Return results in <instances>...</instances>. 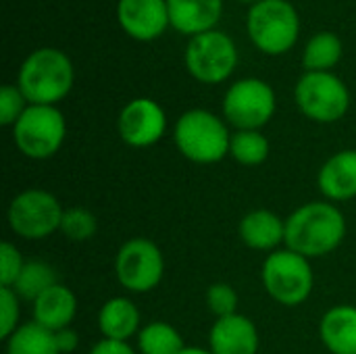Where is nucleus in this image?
<instances>
[{
	"instance_id": "1",
	"label": "nucleus",
	"mask_w": 356,
	"mask_h": 354,
	"mask_svg": "<svg viewBox=\"0 0 356 354\" xmlns=\"http://www.w3.org/2000/svg\"><path fill=\"white\" fill-rule=\"evenodd\" d=\"M346 217L330 200H313L286 217V248L313 261L338 250L346 238Z\"/></svg>"
},
{
	"instance_id": "2",
	"label": "nucleus",
	"mask_w": 356,
	"mask_h": 354,
	"mask_svg": "<svg viewBox=\"0 0 356 354\" xmlns=\"http://www.w3.org/2000/svg\"><path fill=\"white\" fill-rule=\"evenodd\" d=\"M75 83V69L67 52L42 46L29 52L17 73V88L29 104L56 106L65 100Z\"/></svg>"
},
{
	"instance_id": "3",
	"label": "nucleus",
	"mask_w": 356,
	"mask_h": 354,
	"mask_svg": "<svg viewBox=\"0 0 356 354\" xmlns=\"http://www.w3.org/2000/svg\"><path fill=\"white\" fill-rule=\"evenodd\" d=\"M232 134L227 121L209 108H190L173 125L177 152L196 165H215L229 156Z\"/></svg>"
},
{
	"instance_id": "4",
	"label": "nucleus",
	"mask_w": 356,
	"mask_h": 354,
	"mask_svg": "<svg viewBox=\"0 0 356 354\" xmlns=\"http://www.w3.org/2000/svg\"><path fill=\"white\" fill-rule=\"evenodd\" d=\"M246 33L267 56L288 54L300 38V15L290 0H259L246 13Z\"/></svg>"
},
{
	"instance_id": "5",
	"label": "nucleus",
	"mask_w": 356,
	"mask_h": 354,
	"mask_svg": "<svg viewBox=\"0 0 356 354\" xmlns=\"http://www.w3.org/2000/svg\"><path fill=\"white\" fill-rule=\"evenodd\" d=\"M261 282L269 298L282 307L305 305L315 290V271L311 261L292 252L290 248H280L263 261Z\"/></svg>"
},
{
	"instance_id": "6",
	"label": "nucleus",
	"mask_w": 356,
	"mask_h": 354,
	"mask_svg": "<svg viewBox=\"0 0 356 354\" xmlns=\"http://www.w3.org/2000/svg\"><path fill=\"white\" fill-rule=\"evenodd\" d=\"M298 111L315 123H336L350 111V90L334 71H305L294 86Z\"/></svg>"
},
{
	"instance_id": "7",
	"label": "nucleus",
	"mask_w": 356,
	"mask_h": 354,
	"mask_svg": "<svg viewBox=\"0 0 356 354\" xmlns=\"http://www.w3.org/2000/svg\"><path fill=\"white\" fill-rule=\"evenodd\" d=\"M67 140V119L58 106L29 104L13 125L17 150L31 161L52 159Z\"/></svg>"
},
{
	"instance_id": "8",
	"label": "nucleus",
	"mask_w": 356,
	"mask_h": 354,
	"mask_svg": "<svg viewBox=\"0 0 356 354\" xmlns=\"http://www.w3.org/2000/svg\"><path fill=\"white\" fill-rule=\"evenodd\" d=\"M238 58L236 42L221 29H211L190 38L184 50L188 73L204 86L227 81L238 67Z\"/></svg>"
},
{
	"instance_id": "9",
	"label": "nucleus",
	"mask_w": 356,
	"mask_h": 354,
	"mask_svg": "<svg viewBox=\"0 0 356 354\" xmlns=\"http://www.w3.org/2000/svg\"><path fill=\"white\" fill-rule=\"evenodd\" d=\"M223 119L236 129H263L277 111V96L271 83L261 77L236 79L221 102Z\"/></svg>"
},
{
	"instance_id": "10",
	"label": "nucleus",
	"mask_w": 356,
	"mask_h": 354,
	"mask_svg": "<svg viewBox=\"0 0 356 354\" xmlns=\"http://www.w3.org/2000/svg\"><path fill=\"white\" fill-rule=\"evenodd\" d=\"M63 204L54 194L42 188H29L19 192L6 211L8 227L23 240H44L60 230Z\"/></svg>"
},
{
	"instance_id": "11",
	"label": "nucleus",
	"mask_w": 356,
	"mask_h": 354,
	"mask_svg": "<svg viewBox=\"0 0 356 354\" xmlns=\"http://www.w3.org/2000/svg\"><path fill=\"white\" fill-rule=\"evenodd\" d=\"M115 277L131 294H148L165 277L163 250L148 238L127 240L115 255Z\"/></svg>"
},
{
	"instance_id": "12",
	"label": "nucleus",
	"mask_w": 356,
	"mask_h": 354,
	"mask_svg": "<svg viewBox=\"0 0 356 354\" xmlns=\"http://www.w3.org/2000/svg\"><path fill=\"white\" fill-rule=\"evenodd\" d=\"M117 134L131 148H150L167 134V113L152 98H134L119 111Z\"/></svg>"
},
{
	"instance_id": "13",
	"label": "nucleus",
	"mask_w": 356,
	"mask_h": 354,
	"mask_svg": "<svg viewBox=\"0 0 356 354\" xmlns=\"http://www.w3.org/2000/svg\"><path fill=\"white\" fill-rule=\"evenodd\" d=\"M117 23L136 42L159 40L171 27L167 0H117Z\"/></svg>"
},
{
	"instance_id": "14",
	"label": "nucleus",
	"mask_w": 356,
	"mask_h": 354,
	"mask_svg": "<svg viewBox=\"0 0 356 354\" xmlns=\"http://www.w3.org/2000/svg\"><path fill=\"white\" fill-rule=\"evenodd\" d=\"M259 330L242 313L215 319L209 332V351L213 354H259Z\"/></svg>"
},
{
	"instance_id": "15",
	"label": "nucleus",
	"mask_w": 356,
	"mask_h": 354,
	"mask_svg": "<svg viewBox=\"0 0 356 354\" xmlns=\"http://www.w3.org/2000/svg\"><path fill=\"white\" fill-rule=\"evenodd\" d=\"M171 27L188 38L217 29L223 17V0H167Z\"/></svg>"
},
{
	"instance_id": "16",
	"label": "nucleus",
	"mask_w": 356,
	"mask_h": 354,
	"mask_svg": "<svg viewBox=\"0 0 356 354\" xmlns=\"http://www.w3.org/2000/svg\"><path fill=\"white\" fill-rule=\"evenodd\" d=\"M317 186L323 198L334 204L356 198V150L332 154L317 173Z\"/></svg>"
},
{
	"instance_id": "17",
	"label": "nucleus",
	"mask_w": 356,
	"mask_h": 354,
	"mask_svg": "<svg viewBox=\"0 0 356 354\" xmlns=\"http://www.w3.org/2000/svg\"><path fill=\"white\" fill-rule=\"evenodd\" d=\"M240 240L259 252H275L286 244V219L269 209H257L240 219Z\"/></svg>"
},
{
	"instance_id": "18",
	"label": "nucleus",
	"mask_w": 356,
	"mask_h": 354,
	"mask_svg": "<svg viewBox=\"0 0 356 354\" xmlns=\"http://www.w3.org/2000/svg\"><path fill=\"white\" fill-rule=\"evenodd\" d=\"M98 330L104 340L129 342L142 330V315L138 305L127 296L108 298L98 311Z\"/></svg>"
},
{
	"instance_id": "19",
	"label": "nucleus",
	"mask_w": 356,
	"mask_h": 354,
	"mask_svg": "<svg viewBox=\"0 0 356 354\" xmlns=\"http://www.w3.org/2000/svg\"><path fill=\"white\" fill-rule=\"evenodd\" d=\"M31 307H33V321L50 332H60L71 328L77 315V298L73 290L60 282L48 288Z\"/></svg>"
},
{
	"instance_id": "20",
	"label": "nucleus",
	"mask_w": 356,
	"mask_h": 354,
	"mask_svg": "<svg viewBox=\"0 0 356 354\" xmlns=\"http://www.w3.org/2000/svg\"><path fill=\"white\" fill-rule=\"evenodd\" d=\"M319 338L332 354H356V307L336 305L319 321Z\"/></svg>"
},
{
	"instance_id": "21",
	"label": "nucleus",
	"mask_w": 356,
	"mask_h": 354,
	"mask_svg": "<svg viewBox=\"0 0 356 354\" xmlns=\"http://www.w3.org/2000/svg\"><path fill=\"white\" fill-rule=\"evenodd\" d=\"M344 56V44L334 31H317L302 50L305 71H334Z\"/></svg>"
},
{
	"instance_id": "22",
	"label": "nucleus",
	"mask_w": 356,
	"mask_h": 354,
	"mask_svg": "<svg viewBox=\"0 0 356 354\" xmlns=\"http://www.w3.org/2000/svg\"><path fill=\"white\" fill-rule=\"evenodd\" d=\"M6 342V354H60L56 334L35 321L21 323Z\"/></svg>"
},
{
	"instance_id": "23",
	"label": "nucleus",
	"mask_w": 356,
	"mask_h": 354,
	"mask_svg": "<svg viewBox=\"0 0 356 354\" xmlns=\"http://www.w3.org/2000/svg\"><path fill=\"white\" fill-rule=\"evenodd\" d=\"M186 346L179 330L167 321H150L136 338V351L140 354H181Z\"/></svg>"
},
{
	"instance_id": "24",
	"label": "nucleus",
	"mask_w": 356,
	"mask_h": 354,
	"mask_svg": "<svg viewBox=\"0 0 356 354\" xmlns=\"http://www.w3.org/2000/svg\"><path fill=\"white\" fill-rule=\"evenodd\" d=\"M54 284H58V275L54 271V267L46 261H27L21 275L17 277L13 290L21 300L27 303H35L48 288H52Z\"/></svg>"
},
{
	"instance_id": "25",
	"label": "nucleus",
	"mask_w": 356,
	"mask_h": 354,
	"mask_svg": "<svg viewBox=\"0 0 356 354\" xmlns=\"http://www.w3.org/2000/svg\"><path fill=\"white\" fill-rule=\"evenodd\" d=\"M269 140L261 129H236L232 134L229 156L244 167L263 165L269 156Z\"/></svg>"
},
{
	"instance_id": "26",
	"label": "nucleus",
	"mask_w": 356,
	"mask_h": 354,
	"mask_svg": "<svg viewBox=\"0 0 356 354\" xmlns=\"http://www.w3.org/2000/svg\"><path fill=\"white\" fill-rule=\"evenodd\" d=\"M58 232L71 242H88L98 232V219L92 211L83 207H71L65 209Z\"/></svg>"
},
{
	"instance_id": "27",
	"label": "nucleus",
	"mask_w": 356,
	"mask_h": 354,
	"mask_svg": "<svg viewBox=\"0 0 356 354\" xmlns=\"http://www.w3.org/2000/svg\"><path fill=\"white\" fill-rule=\"evenodd\" d=\"M207 307L215 315V319L234 315L238 313V292L225 282L211 284L207 290Z\"/></svg>"
},
{
	"instance_id": "28",
	"label": "nucleus",
	"mask_w": 356,
	"mask_h": 354,
	"mask_svg": "<svg viewBox=\"0 0 356 354\" xmlns=\"http://www.w3.org/2000/svg\"><path fill=\"white\" fill-rule=\"evenodd\" d=\"M27 106L29 102L17 88V83H6L0 88V125L13 127Z\"/></svg>"
},
{
	"instance_id": "29",
	"label": "nucleus",
	"mask_w": 356,
	"mask_h": 354,
	"mask_svg": "<svg viewBox=\"0 0 356 354\" xmlns=\"http://www.w3.org/2000/svg\"><path fill=\"white\" fill-rule=\"evenodd\" d=\"M21 298L13 288H0V338L8 340L13 332L21 325Z\"/></svg>"
},
{
	"instance_id": "30",
	"label": "nucleus",
	"mask_w": 356,
	"mask_h": 354,
	"mask_svg": "<svg viewBox=\"0 0 356 354\" xmlns=\"http://www.w3.org/2000/svg\"><path fill=\"white\" fill-rule=\"evenodd\" d=\"M25 259L13 242L0 246V288H13L25 267Z\"/></svg>"
},
{
	"instance_id": "31",
	"label": "nucleus",
	"mask_w": 356,
	"mask_h": 354,
	"mask_svg": "<svg viewBox=\"0 0 356 354\" xmlns=\"http://www.w3.org/2000/svg\"><path fill=\"white\" fill-rule=\"evenodd\" d=\"M88 354H140L129 342H115V340H100L92 346Z\"/></svg>"
},
{
	"instance_id": "32",
	"label": "nucleus",
	"mask_w": 356,
	"mask_h": 354,
	"mask_svg": "<svg viewBox=\"0 0 356 354\" xmlns=\"http://www.w3.org/2000/svg\"><path fill=\"white\" fill-rule=\"evenodd\" d=\"M56 334V344H58V351L60 354H73L79 346V336L73 328H67V330H60V332H54Z\"/></svg>"
},
{
	"instance_id": "33",
	"label": "nucleus",
	"mask_w": 356,
	"mask_h": 354,
	"mask_svg": "<svg viewBox=\"0 0 356 354\" xmlns=\"http://www.w3.org/2000/svg\"><path fill=\"white\" fill-rule=\"evenodd\" d=\"M181 354H213L209 348H200V346H186Z\"/></svg>"
},
{
	"instance_id": "34",
	"label": "nucleus",
	"mask_w": 356,
	"mask_h": 354,
	"mask_svg": "<svg viewBox=\"0 0 356 354\" xmlns=\"http://www.w3.org/2000/svg\"><path fill=\"white\" fill-rule=\"evenodd\" d=\"M238 2H242V4H250V6H252V4H257L259 0H238Z\"/></svg>"
}]
</instances>
